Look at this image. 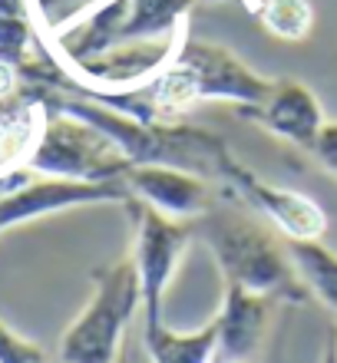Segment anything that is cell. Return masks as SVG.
Here are the masks:
<instances>
[{
  "label": "cell",
  "instance_id": "1",
  "mask_svg": "<svg viewBox=\"0 0 337 363\" xmlns=\"http://www.w3.org/2000/svg\"><path fill=\"white\" fill-rule=\"evenodd\" d=\"M271 83L275 79L258 77L225 47L202 43L182 33L172 60L139 86L93 89L77 79V86L70 93H83L143 123H179V116L202 99H231L238 106H258L268 96Z\"/></svg>",
  "mask_w": 337,
  "mask_h": 363
},
{
  "label": "cell",
  "instance_id": "2",
  "mask_svg": "<svg viewBox=\"0 0 337 363\" xmlns=\"http://www.w3.org/2000/svg\"><path fill=\"white\" fill-rule=\"evenodd\" d=\"M195 238L205 241L222 268L225 284L245 287L275 304H308L311 291L301 281L294 261L265 225L238 211L231 201H215L209 211L192 218Z\"/></svg>",
  "mask_w": 337,
  "mask_h": 363
},
{
  "label": "cell",
  "instance_id": "3",
  "mask_svg": "<svg viewBox=\"0 0 337 363\" xmlns=\"http://www.w3.org/2000/svg\"><path fill=\"white\" fill-rule=\"evenodd\" d=\"M89 277H93V297L60 340L57 363H116L126 327L133 320L136 307H143L133 251L109 268H96Z\"/></svg>",
  "mask_w": 337,
  "mask_h": 363
},
{
  "label": "cell",
  "instance_id": "4",
  "mask_svg": "<svg viewBox=\"0 0 337 363\" xmlns=\"http://www.w3.org/2000/svg\"><path fill=\"white\" fill-rule=\"evenodd\" d=\"M195 0H103L57 37L67 67L106 53L109 47L133 40L169 37L185 27V13Z\"/></svg>",
  "mask_w": 337,
  "mask_h": 363
},
{
  "label": "cell",
  "instance_id": "5",
  "mask_svg": "<svg viewBox=\"0 0 337 363\" xmlns=\"http://www.w3.org/2000/svg\"><path fill=\"white\" fill-rule=\"evenodd\" d=\"M30 169L47 179L113 182L123 179L129 159L93 123L73 113H63V109H50L37 152L30 155Z\"/></svg>",
  "mask_w": 337,
  "mask_h": 363
},
{
  "label": "cell",
  "instance_id": "6",
  "mask_svg": "<svg viewBox=\"0 0 337 363\" xmlns=\"http://www.w3.org/2000/svg\"><path fill=\"white\" fill-rule=\"evenodd\" d=\"M126 208L133 211L136 241H133V258L139 271V294H143V330L162 327V294L172 271L195 238L192 221L172 218L165 211L153 208L143 199H126Z\"/></svg>",
  "mask_w": 337,
  "mask_h": 363
},
{
  "label": "cell",
  "instance_id": "7",
  "mask_svg": "<svg viewBox=\"0 0 337 363\" xmlns=\"http://www.w3.org/2000/svg\"><path fill=\"white\" fill-rule=\"evenodd\" d=\"M219 195L238 208L275 221L288 235V241H314L328 231V215L314 199L301 195V191L275 189L241 162L231 165V172L219 185Z\"/></svg>",
  "mask_w": 337,
  "mask_h": 363
},
{
  "label": "cell",
  "instance_id": "8",
  "mask_svg": "<svg viewBox=\"0 0 337 363\" xmlns=\"http://www.w3.org/2000/svg\"><path fill=\"white\" fill-rule=\"evenodd\" d=\"M129 199V189L123 179L113 182H73V179H40L27 182L20 189H10L0 195V231L17 228L30 218L50 215L60 208L77 205H96V201H123Z\"/></svg>",
  "mask_w": 337,
  "mask_h": 363
},
{
  "label": "cell",
  "instance_id": "9",
  "mask_svg": "<svg viewBox=\"0 0 337 363\" xmlns=\"http://www.w3.org/2000/svg\"><path fill=\"white\" fill-rule=\"evenodd\" d=\"M123 185L133 199H143L153 208L185 221L199 218L215 201H222L212 182L182 169H169V165H129L123 172Z\"/></svg>",
  "mask_w": 337,
  "mask_h": 363
},
{
  "label": "cell",
  "instance_id": "10",
  "mask_svg": "<svg viewBox=\"0 0 337 363\" xmlns=\"http://www.w3.org/2000/svg\"><path fill=\"white\" fill-rule=\"evenodd\" d=\"M241 116L268 129L271 135H281L301 149H314L321 129H324V113L304 83L298 79H275L268 96L258 106H241Z\"/></svg>",
  "mask_w": 337,
  "mask_h": 363
},
{
  "label": "cell",
  "instance_id": "11",
  "mask_svg": "<svg viewBox=\"0 0 337 363\" xmlns=\"http://www.w3.org/2000/svg\"><path fill=\"white\" fill-rule=\"evenodd\" d=\"M275 301L261 294H251L245 287L225 284L222 311L215 317L219 324V344H215L212 363H241L245 357L258 347L265 334V320H268Z\"/></svg>",
  "mask_w": 337,
  "mask_h": 363
},
{
  "label": "cell",
  "instance_id": "12",
  "mask_svg": "<svg viewBox=\"0 0 337 363\" xmlns=\"http://www.w3.org/2000/svg\"><path fill=\"white\" fill-rule=\"evenodd\" d=\"M145 350L153 363H212L215 344H219V324H205L195 334H175L169 327L143 330Z\"/></svg>",
  "mask_w": 337,
  "mask_h": 363
},
{
  "label": "cell",
  "instance_id": "13",
  "mask_svg": "<svg viewBox=\"0 0 337 363\" xmlns=\"http://www.w3.org/2000/svg\"><path fill=\"white\" fill-rule=\"evenodd\" d=\"M288 255L298 268L301 281L308 284L311 297H318L321 304L328 307L337 317V255L314 241H288Z\"/></svg>",
  "mask_w": 337,
  "mask_h": 363
},
{
  "label": "cell",
  "instance_id": "14",
  "mask_svg": "<svg viewBox=\"0 0 337 363\" xmlns=\"http://www.w3.org/2000/svg\"><path fill=\"white\" fill-rule=\"evenodd\" d=\"M255 13L281 40H304L314 27V10L308 0H265Z\"/></svg>",
  "mask_w": 337,
  "mask_h": 363
},
{
  "label": "cell",
  "instance_id": "15",
  "mask_svg": "<svg viewBox=\"0 0 337 363\" xmlns=\"http://www.w3.org/2000/svg\"><path fill=\"white\" fill-rule=\"evenodd\" d=\"M0 363H53L47 350L33 340H23L0 320Z\"/></svg>",
  "mask_w": 337,
  "mask_h": 363
},
{
  "label": "cell",
  "instance_id": "16",
  "mask_svg": "<svg viewBox=\"0 0 337 363\" xmlns=\"http://www.w3.org/2000/svg\"><path fill=\"white\" fill-rule=\"evenodd\" d=\"M311 155H314L331 175H337V123H324V129H321Z\"/></svg>",
  "mask_w": 337,
  "mask_h": 363
},
{
  "label": "cell",
  "instance_id": "17",
  "mask_svg": "<svg viewBox=\"0 0 337 363\" xmlns=\"http://www.w3.org/2000/svg\"><path fill=\"white\" fill-rule=\"evenodd\" d=\"M30 182V172L27 169H17V172H4L0 175V195L4 191H10V189H20V185H27Z\"/></svg>",
  "mask_w": 337,
  "mask_h": 363
},
{
  "label": "cell",
  "instance_id": "18",
  "mask_svg": "<svg viewBox=\"0 0 337 363\" xmlns=\"http://www.w3.org/2000/svg\"><path fill=\"white\" fill-rule=\"evenodd\" d=\"M324 363H337V340L331 334V344H328V354H324Z\"/></svg>",
  "mask_w": 337,
  "mask_h": 363
},
{
  "label": "cell",
  "instance_id": "19",
  "mask_svg": "<svg viewBox=\"0 0 337 363\" xmlns=\"http://www.w3.org/2000/svg\"><path fill=\"white\" fill-rule=\"evenodd\" d=\"M248 4H251V10H258V0H248Z\"/></svg>",
  "mask_w": 337,
  "mask_h": 363
},
{
  "label": "cell",
  "instance_id": "20",
  "mask_svg": "<svg viewBox=\"0 0 337 363\" xmlns=\"http://www.w3.org/2000/svg\"><path fill=\"white\" fill-rule=\"evenodd\" d=\"M334 340H337V334H334Z\"/></svg>",
  "mask_w": 337,
  "mask_h": 363
}]
</instances>
